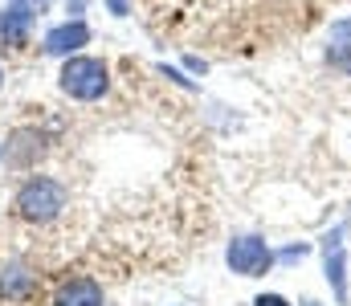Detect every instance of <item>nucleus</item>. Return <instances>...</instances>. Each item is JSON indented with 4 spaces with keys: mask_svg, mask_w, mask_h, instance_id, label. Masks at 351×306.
Here are the masks:
<instances>
[{
    "mask_svg": "<svg viewBox=\"0 0 351 306\" xmlns=\"http://www.w3.org/2000/svg\"><path fill=\"white\" fill-rule=\"evenodd\" d=\"M86 41H90V29L82 25V21H74V25H62V29H53V33L45 37V53L70 58V53H78Z\"/></svg>",
    "mask_w": 351,
    "mask_h": 306,
    "instance_id": "20e7f679",
    "label": "nucleus"
},
{
    "mask_svg": "<svg viewBox=\"0 0 351 306\" xmlns=\"http://www.w3.org/2000/svg\"><path fill=\"white\" fill-rule=\"evenodd\" d=\"M110 8H114V12H119V16H123V12H127V4H123V0H110Z\"/></svg>",
    "mask_w": 351,
    "mask_h": 306,
    "instance_id": "9d476101",
    "label": "nucleus"
},
{
    "mask_svg": "<svg viewBox=\"0 0 351 306\" xmlns=\"http://www.w3.org/2000/svg\"><path fill=\"white\" fill-rule=\"evenodd\" d=\"M331 62H335L343 74H351V45H348V53H343V49H331Z\"/></svg>",
    "mask_w": 351,
    "mask_h": 306,
    "instance_id": "6e6552de",
    "label": "nucleus"
},
{
    "mask_svg": "<svg viewBox=\"0 0 351 306\" xmlns=\"http://www.w3.org/2000/svg\"><path fill=\"white\" fill-rule=\"evenodd\" d=\"M37 4H49V0H37Z\"/></svg>",
    "mask_w": 351,
    "mask_h": 306,
    "instance_id": "f8f14e48",
    "label": "nucleus"
},
{
    "mask_svg": "<svg viewBox=\"0 0 351 306\" xmlns=\"http://www.w3.org/2000/svg\"><path fill=\"white\" fill-rule=\"evenodd\" d=\"M66 208V188L49 176H33L29 184H21L16 192V216L33 220V225H49L58 212Z\"/></svg>",
    "mask_w": 351,
    "mask_h": 306,
    "instance_id": "f257e3e1",
    "label": "nucleus"
},
{
    "mask_svg": "<svg viewBox=\"0 0 351 306\" xmlns=\"http://www.w3.org/2000/svg\"><path fill=\"white\" fill-rule=\"evenodd\" d=\"M0 82H4V70H0Z\"/></svg>",
    "mask_w": 351,
    "mask_h": 306,
    "instance_id": "ddd939ff",
    "label": "nucleus"
},
{
    "mask_svg": "<svg viewBox=\"0 0 351 306\" xmlns=\"http://www.w3.org/2000/svg\"><path fill=\"white\" fill-rule=\"evenodd\" d=\"M302 306H319V303H302Z\"/></svg>",
    "mask_w": 351,
    "mask_h": 306,
    "instance_id": "9b49d317",
    "label": "nucleus"
},
{
    "mask_svg": "<svg viewBox=\"0 0 351 306\" xmlns=\"http://www.w3.org/2000/svg\"><path fill=\"white\" fill-rule=\"evenodd\" d=\"M225 262H229V270L241 274V278H262L274 257H269V245H265L262 237H237V241H229Z\"/></svg>",
    "mask_w": 351,
    "mask_h": 306,
    "instance_id": "7ed1b4c3",
    "label": "nucleus"
},
{
    "mask_svg": "<svg viewBox=\"0 0 351 306\" xmlns=\"http://www.w3.org/2000/svg\"><path fill=\"white\" fill-rule=\"evenodd\" d=\"M327 278L335 282V290L343 294V253H339V241L327 237Z\"/></svg>",
    "mask_w": 351,
    "mask_h": 306,
    "instance_id": "0eeeda50",
    "label": "nucleus"
},
{
    "mask_svg": "<svg viewBox=\"0 0 351 306\" xmlns=\"http://www.w3.org/2000/svg\"><path fill=\"white\" fill-rule=\"evenodd\" d=\"M62 90L70 94V99H78V102H94V99H102L106 94V66L98 62V58H70L66 66H62Z\"/></svg>",
    "mask_w": 351,
    "mask_h": 306,
    "instance_id": "f03ea898",
    "label": "nucleus"
},
{
    "mask_svg": "<svg viewBox=\"0 0 351 306\" xmlns=\"http://www.w3.org/2000/svg\"><path fill=\"white\" fill-rule=\"evenodd\" d=\"M53 306H102V286L94 278H74L58 290Z\"/></svg>",
    "mask_w": 351,
    "mask_h": 306,
    "instance_id": "39448f33",
    "label": "nucleus"
},
{
    "mask_svg": "<svg viewBox=\"0 0 351 306\" xmlns=\"http://www.w3.org/2000/svg\"><path fill=\"white\" fill-rule=\"evenodd\" d=\"M254 306H290V303H286L282 294H262V298H258Z\"/></svg>",
    "mask_w": 351,
    "mask_h": 306,
    "instance_id": "1a4fd4ad",
    "label": "nucleus"
},
{
    "mask_svg": "<svg viewBox=\"0 0 351 306\" xmlns=\"http://www.w3.org/2000/svg\"><path fill=\"white\" fill-rule=\"evenodd\" d=\"M29 21H33V12H29V0H12V4L0 12V33H4V41L21 45V41H25V29H29Z\"/></svg>",
    "mask_w": 351,
    "mask_h": 306,
    "instance_id": "423d86ee",
    "label": "nucleus"
}]
</instances>
